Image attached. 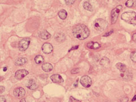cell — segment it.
<instances>
[{"mask_svg":"<svg viewBox=\"0 0 136 102\" xmlns=\"http://www.w3.org/2000/svg\"><path fill=\"white\" fill-rule=\"evenodd\" d=\"M73 34L74 38L80 40H84L89 36L90 31L85 25L79 24L73 28Z\"/></svg>","mask_w":136,"mask_h":102,"instance_id":"obj_1","label":"cell"},{"mask_svg":"<svg viewBox=\"0 0 136 102\" xmlns=\"http://www.w3.org/2000/svg\"><path fill=\"white\" fill-rule=\"evenodd\" d=\"M121 18L129 24L136 25V13L135 12H125L122 14Z\"/></svg>","mask_w":136,"mask_h":102,"instance_id":"obj_2","label":"cell"},{"mask_svg":"<svg viewBox=\"0 0 136 102\" xmlns=\"http://www.w3.org/2000/svg\"><path fill=\"white\" fill-rule=\"evenodd\" d=\"M107 26H108V23L106 20L101 18L96 19L94 22V28L98 31H103L107 28Z\"/></svg>","mask_w":136,"mask_h":102,"instance_id":"obj_3","label":"cell"},{"mask_svg":"<svg viewBox=\"0 0 136 102\" xmlns=\"http://www.w3.org/2000/svg\"><path fill=\"white\" fill-rule=\"evenodd\" d=\"M30 44V39L29 38H25L22 39L18 44V48L20 51L23 52L27 49Z\"/></svg>","mask_w":136,"mask_h":102,"instance_id":"obj_4","label":"cell"},{"mask_svg":"<svg viewBox=\"0 0 136 102\" xmlns=\"http://www.w3.org/2000/svg\"><path fill=\"white\" fill-rule=\"evenodd\" d=\"M122 9V7L121 5H119L116 8L112 10L111 12V23L112 24H115L116 22L117 18H118L119 14L121 11V10Z\"/></svg>","mask_w":136,"mask_h":102,"instance_id":"obj_5","label":"cell"},{"mask_svg":"<svg viewBox=\"0 0 136 102\" xmlns=\"http://www.w3.org/2000/svg\"><path fill=\"white\" fill-rule=\"evenodd\" d=\"M80 83L83 87L87 88L90 87L91 84H92V80L88 75H84V76L81 77Z\"/></svg>","mask_w":136,"mask_h":102,"instance_id":"obj_6","label":"cell"},{"mask_svg":"<svg viewBox=\"0 0 136 102\" xmlns=\"http://www.w3.org/2000/svg\"><path fill=\"white\" fill-rule=\"evenodd\" d=\"M28 74V72L26 69H20L16 72L15 74V77L17 80H20Z\"/></svg>","mask_w":136,"mask_h":102,"instance_id":"obj_7","label":"cell"},{"mask_svg":"<svg viewBox=\"0 0 136 102\" xmlns=\"http://www.w3.org/2000/svg\"><path fill=\"white\" fill-rule=\"evenodd\" d=\"M13 94H14V95L15 96V97L19 98L25 96L26 94V91L24 88H23L22 87H18L15 88L14 90Z\"/></svg>","mask_w":136,"mask_h":102,"instance_id":"obj_8","label":"cell"},{"mask_svg":"<svg viewBox=\"0 0 136 102\" xmlns=\"http://www.w3.org/2000/svg\"><path fill=\"white\" fill-rule=\"evenodd\" d=\"M41 49H42V51L43 52V53H46V54H49V53H52V52L53 51V48L51 44L46 43L43 44L42 46V48H41Z\"/></svg>","mask_w":136,"mask_h":102,"instance_id":"obj_9","label":"cell"},{"mask_svg":"<svg viewBox=\"0 0 136 102\" xmlns=\"http://www.w3.org/2000/svg\"><path fill=\"white\" fill-rule=\"evenodd\" d=\"M51 80L52 82L56 83H62L64 82V80L59 74H53L51 76Z\"/></svg>","mask_w":136,"mask_h":102,"instance_id":"obj_10","label":"cell"},{"mask_svg":"<svg viewBox=\"0 0 136 102\" xmlns=\"http://www.w3.org/2000/svg\"><path fill=\"white\" fill-rule=\"evenodd\" d=\"M39 36L44 40H48L51 37V35L46 30H43L39 33Z\"/></svg>","mask_w":136,"mask_h":102,"instance_id":"obj_11","label":"cell"},{"mask_svg":"<svg viewBox=\"0 0 136 102\" xmlns=\"http://www.w3.org/2000/svg\"><path fill=\"white\" fill-rule=\"evenodd\" d=\"M27 62V59L25 57H20L15 60V65L17 66H22Z\"/></svg>","mask_w":136,"mask_h":102,"instance_id":"obj_12","label":"cell"},{"mask_svg":"<svg viewBox=\"0 0 136 102\" xmlns=\"http://www.w3.org/2000/svg\"><path fill=\"white\" fill-rule=\"evenodd\" d=\"M26 86L30 90H35L38 87L36 82L33 80H30L28 81Z\"/></svg>","mask_w":136,"mask_h":102,"instance_id":"obj_13","label":"cell"},{"mask_svg":"<svg viewBox=\"0 0 136 102\" xmlns=\"http://www.w3.org/2000/svg\"><path fill=\"white\" fill-rule=\"evenodd\" d=\"M54 39L57 42H62L65 40V35L63 33H57L54 36Z\"/></svg>","mask_w":136,"mask_h":102,"instance_id":"obj_14","label":"cell"},{"mask_svg":"<svg viewBox=\"0 0 136 102\" xmlns=\"http://www.w3.org/2000/svg\"><path fill=\"white\" fill-rule=\"evenodd\" d=\"M87 47L88 48L93 49H98L100 47V44H99L97 42H94V41H91L87 44Z\"/></svg>","mask_w":136,"mask_h":102,"instance_id":"obj_15","label":"cell"},{"mask_svg":"<svg viewBox=\"0 0 136 102\" xmlns=\"http://www.w3.org/2000/svg\"><path fill=\"white\" fill-rule=\"evenodd\" d=\"M42 69L46 72H50L53 69V66L50 63H45L42 65Z\"/></svg>","mask_w":136,"mask_h":102,"instance_id":"obj_16","label":"cell"},{"mask_svg":"<svg viewBox=\"0 0 136 102\" xmlns=\"http://www.w3.org/2000/svg\"><path fill=\"white\" fill-rule=\"evenodd\" d=\"M58 15L60 19L64 20L66 18L67 14V12L66 10L62 9V10H60V11L58 13Z\"/></svg>","mask_w":136,"mask_h":102,"instance_id":"obj_17","label":"cell"},{"mask_svg":"<svg viewBox=\"0 0 136 102\" xmlns=\"http://www.w3.org/2000/svg\"><path fill=\"white\" fill-rule=\"evenodd\" d=\"M116 66L117 69H118L122 73H124L127 71V66H125V65H124V64L119 62V63H117L116 64Z\"/></svg>","mask_w":136,"mask_h":102,"instance_id":"obj_18","label":"cell"},{"mask_svg":"<svg viewBox=\"0 0 136 102\" xmlns=\"http://www.w3.org/2000/svg\"><path fill=\"white\" fill-rule=\"evenodd\" d=\"M44 61V59L43 58V57L39 54V55H37L35 57V62L36 64L38 65H40L42 63H43V62Z\"/></svg>","mask_w":136,"mask_h":102,"instance_id":"obj_19","label":"cell"},{"mask_svg":"<svg viewBox=\"0 0 136 102\" xmlns=\"http://www.w3.org/2000/svg\"><path fill=\"white\" fill-rule=\"evenodd\" d=\"M125 6L128 7H135L136 6V1L135 0H128L125 3Z\"/></svg>","mask_w":136,"mask_h":102,"instance_id":"obj_20","label":"cell"},{"mask_svg":"<svg viewBox=\"0 0 136 102\" xmlns=\"http://www.w3.org/2000/svg\"><path fill=\"white\" fill-rule=\"evenodd\" d=\"M83 6L85 10H87L88 11H93V6L88 2H85L83 3Z\"/></svg>","mask_w":136,"mask_h":102,"instance_id":"obj_21","label":"cell"},{"mask_svg":"<svg viewBox=\"0 0 136 102\" xmlns=\"http://www.w3.org/2000/svg\"><path fill=\"white\" fill-rule=\"evenodd\" d=\"M109 63V60L107 57H103L102 58L100 61V64L101 65H108Z\"/></svg>","mask_w":136,"mask_h":102,"instance_id":"obj_22","label":"cell"},{"mask_svg":"<svg viewBox=\"0 0 136 102\" xmlns=\"http://www.w3.org/2000/svg\"><path fill=\"white\" fill-rule=\"evenodd\" d=\"M130 59H131L133 62H136V51H133L130 54Z\"/></svg>","mask_w":136,"mask_h":102,"instance_id":"obj_23","label":"cell"},{"mask_svg":"<svg viewBox=\"0 0 136 102\" xmlns=\"http://www.w3.org/2000/svg\"><path fill=\"white\" fill-rule=\"evenodd\" d=\"M65 3L67 5H72L74 3L75 0H65Z\"/></svg>","mask_w":136,"mask_h":102,"instance_id":"obj_24","label":"cell"},{"mask_svg":"<svg viewBox=\"0 0 136 102\" xmlns=\"http://www.w3.org/2000/svg\"><path fill=\"white\" fill-rule=\"evenodd\" d=\"M69 102H81V101L79 100H77V99L74 98V97H73V96H70L69 100Z\"/></svg>","mask_w":136,"mask_h":102,"instance_id":"obj_25","label":"cell"},{"mask_svg":"<svg viewBox=\"0 0 136 102\" xmlns=\"http://www.w3.org/2000/svg\"><path fill=\"white\" fill-rule=\"evenodd\" d=\"M79 72H80L79 68H75V69H73L71 71L72 74H77V73Z\"/></svg>","mask_w":136,"mask_h":102,"instance_id":"obj_26","label":"cell"},{"mask_svg":"<svg viewBox=\"0 0 136 102\" xmlns=\"http://www.w3.org/2000/svg\"><path fill=\"white\" fill-rule=\"evenodd\" d=\"M128 100H129V99H128V97H123L120 99L119 101L120 102H128Z\"/></svg>","mask_w":136,"mask_h":102,"instance_id":"obj_27","label":"cell"},{"mask_svg":"<svg viewBox=\"0 0 136 102\" xmlns=\"http://www.w3.org/2000/svg\"><path fill=\"white\" fill-rule=\"evenodd\" d=\"M113 32H114V31H113V30H111V31H109V32H108L104 34V35H103V36H106H106H109V35H111V34H112V33H113Z\"/></svg>","mask_w":136,"mask_h":102,"instance_id":"obj_28","label":"cell"},{"mask_svg":"<svg viewBox=\"0 0 136 102\" xmlns=\"http://www.w3.org/2000/svg\"><path fill=\"white\" fill-rule=\"evenodd\" d=\"M0 102H6V99H5L4 96H1V97H0Z\"/></svg>","mask_w":136,"mask_h":102,"instance_id":"obj_29","label":"cell"},{"mask_svg":"<svg viewBox=\"0 0 136 102\" xmlns=\"http://www.w3.org/2000/svg\"><path fill=\"white\" fill-rule=\"evenodd\" d=\"M5 90V88L4 86H0V93H2Z\"/></svg>","mask_w":136,"mask_h":102,"instance_id":"obj_30","label":"cell"},{"mask_svg":"<svg viewBox=\"0 0 136 102\" xmlns=\"http://www.w3.org/2000/svg\"><path fill=\"white\" fill-rule=\"evenodd\" d=\"M132 39H133V41H135V42H136V33H134L133 35Z\"/></svg>","mask_w":136,"mask_h":102,"instance_id":"obj_31","label":"cell"},{"mask_svg":"<svg viewBox=\"0 0 136 102\" xmlns=\"http://www.w3.org/2000/svg\"><path fill=\"white\" fill-rule=\"evenodd\" d=\"M78 47H79V46H74V47H72V48L70 49V51H71L72 50H74V49H77L78 48Z\"/></svg>","mask_w":136,"mask_h":102,"instance_id":"obj_32","label":"cell"},{"mask_svg":"<svg viewBox=\"0 0 136 102\" xmlns=\"http://www.w3.org/2000/svg\"><path fill=\"white\" fill-rule=\"evenodd\" d=\"M20 102H28V101H26L25 99H21V100H20Z\"/></svg>","mask_w":136,"mask_h":102,"instance_id":"obj_33","label":"cell"},{"mask_svg":"<svg viewBox=\"0 0 136 102\" xmlns=\"http://www.w3.org/2000/svg\"><path fill=\"white\" fill-rule=\"evenodd\" d=\"M132 101H136V95H135L134 96V98H133V99H132Z\"/></svg>","mask_w":136,"mask_h":102,"instance_id":"obj_34","label":"cell"},{"mask_svg":"<svg viewBox=\"0 0 136 102\" xmlns=\"http://www.w3.org/2000/svg\"><path fill=\"white\" fill-rule=\"evenodd\" d=\"M6 70H7V67H4V72H6Z\"/></svg>","mask_w":136,"mask_h":102,"instance_id":"obj_35","label":"cell"},{"mask_svg":"<svg viewBox=\"0 0 136 102\" xmlns=\"http://www.w3.org/2000/svg\"><path fill=\"white\" fill-rule=\"evenodd\" d=\"M74 85L75 87H77V86H78V83H75Z\"/></svg>","mask_w":136,"mask_h":102,"instance_id":"obj_36","label":"cell"},{"mask_svg":"<svg viewBox=\"0 0 136 102\" xmlns=\"http://www.w3.org/2000/svg\"><path fill=\"white\" fill-rule=\"evenodd\" d=\"M106 102H111V101H106Z\"/></svg>","mask_w":136,"mask_h":102,"instance_id":"obj_37","label":"cell"},{"mask_svg":"<svg viewBox=\"0 0 136 102\" xmlns=\"http://www.w3.org/2000/svg\"><path fill=\"white\" fill-rule=\"evenodd\" d=\"M43 102H45V101H43Z\"/></svg>","mask_w":136,"mask_h":102,"instance_id":"obj_38","label":"cell"}]
</instances>
